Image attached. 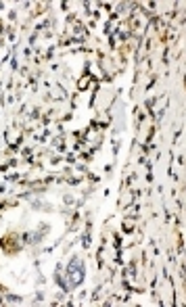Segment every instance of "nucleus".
<instances>
[{
    "label": "nucleus",
    "instance_id": "nucleus-1",
    "mask_svg": "<svg viewBox=\"0 0 186 307\" xmlns=\"http://www.w3.org/2000/svg\"><path fill=\"white\" fill-rule=\"evenodd\" d=\"M84 278V263L82 259H73L69 263V268H67V280H69V286H75L80 284Z\"/></svg>",
    "mask_w": 186,
    "mask_h": 307
}]
</instances>
